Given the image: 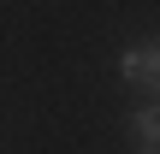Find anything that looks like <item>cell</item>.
<instances>
[{"mask_svg": "<svg viewBox=\"0 0 160 154\" xmlns=\"http://www.w3.org/2000/svg\"><path fill=\"white\" fill-rule=\"evenodd\" d=\"M131 148L160 154V107H137L131 113Z\"/></svg>", "mask_w": 160, "mask_h": 154, "instance_id": "cell-2", "label": "cell"}, {"mask_svg": "<svg viewBox=\"0 0 160 154\" xmlns=\"http://www.w3.org/2000/svg\"><path fill=\"white\" fill-rule=\"evenodd\" d=\"M119 77L131 89H154L160 95V42H131L119 53Z\"/></svg>", "mask_w": 160, "mask_h": 154, "instance_id": "cell-1", "label": "cell"}]
</instances>
